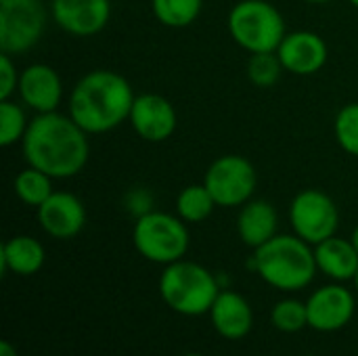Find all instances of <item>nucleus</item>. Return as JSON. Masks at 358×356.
<instances>
[{"label":"nucleus","instance_id":"obj_1","mask_svg":"<svg viewBox=\"0 0 358 356\" xmlns=\"http://www.w3.org/2000/svg\"><path fill=\"white\" fill-rule=\"evenodd\" d=\"M27 166L57 178H71L80 174L90 155L88 132L82 130L67 113L50 111L38 113L21 141Z\"/></svg>","mask_w":358,"mask_h":356},{"label":"nucleus","instance_id":"obj_2","mask_svg":"<svg viewBox=\"0 0 358 356\" xmlns=\"http://www.w3.org/2000/svg\"><path fill=\"white\" fill-rule=\"evenodd\" d=\"M134 99L124 76L111 69H92L76 82L69 94V115L88 134H103L130 118Z\"/></svg>","mask_w":358,"mask_h":356},{"label":"nucleus","instance_id":"obj_3","mask_svg":"<svg viewBox=\"0 0 358 356\" xmlns=\"http://www.w3.org/2000/svg\"><path fill=\"white\" fill-rule=\"evenodd\" d=\"M252 269L275 290L300 292L308 287L319 271L310 243L294 235H275L254 250Z\"/></svg>","mask_w":358,"mask_h":356},{"label":"nucleus","instance_id":"obj_4","mask_svg":"<svg viewBox=\"0 0 358 356\" xmlns=\"http://www.w3.org/2000/svg\"><path fill=\"white\" fill-rule=\"evenodd\" d=\"M220 287L216 277L201 264L178 260L164 269L159 277V296L178 315L199 317L210 313Z\"/></svg>","mask_w":358,"mask_h":356},{"label":"nucleus","instance_id":"obj_5","mask_svg":"<svg viewBox=\"0 0 358 356\" xmlns=\"http://www.w3.org/2000/svg\"><path fill=\"white\" fill-rule=\"evenodd\" d=\"M231 38L250 55L275 52L287 34L285 19L268 0H241L227 17Z\"/></svg>","mask_w":358,"mask_h":356},{"label":"nucleus","instance_id":"obj_6","mask_svg":"<svg viewBox=\"0 0 358 356\" xmlns=\"http://www.w3.org/2000/svg\"><path fill=\"white\" fill-rule=\"evenodd\" d=\"M132 241L136 252L155 264H172L185 258L189 250V229L187 222L176 214L166 212H147L145 216L136 218Z\"/></svg>","mask_w":358,"mask_h":356},{"label":"nucleus","instance_id":"obj_7","mask_svg":"<svg viewBox=\"0 0 358 356\" xmlns=\"http://www.w3.org/2000/svg\"><path fill=\"white\" fill-rule=\"evenodd\" d=\"M46 27L42 0H0V50L23 55L34 48Z\"/></svg>","mask_w":358,"mask_h":356},{"label":"nucleus","instance_id":"obj_8","mask_svg":"<svg viewBox=\"0 0 358 356\" xmlns=\"http://www.w3.org/2000/svg\"><path fill=\"white\" fill-rule=\"evenodd\" d=\"M256 168L243 155H222L206 172L203 185L218 208H241L256 191Z\"/></svg>","mask_w":358,"mask_h":356},{"label":"nucleus","instance_id":"obj_9","mask_svg":"<svg viewBox=\"0 0 358 356\" xmlns=\"http://www.w3.org/2000/svg\"><path fill=\"white\" fill-rule=\"evenodd\" d=\"M289 222L300 239L310 245H319L336 235L340 227V212L327 193L319 189H306L294 197L289 206Z\"/></svg>","mask_w":358,"mask_h":356},{"label":"nucleus","instance_id":"obj_10","mask_svg":"<svg viewBox=\"0 0 358 356\" xmlns=\"http://www.w3.org/2000/svg\"><path fill=\"white\" fill-rule=\"evenodd\" d=\"M355 308L357 302L348 287L340 285L338 281L331 285H323L306 300L308 327L323 334L340 332L352 321Z\"/></svg>","mask_w":358,"mask_h":356},{"label":"nucleus","instance_id":"obj_11","mask_svg":"<svg viewBox=\"0 0 358 356\" xmlns=\"http://www.w3.org/2000/svg\"><path fill=\"white\" fill-rule=\"evenodd\" d=\"M128 122L143 141L162 143L174 134L178 118L174 105L166 97L147 92L134 99Z\"/></svg>","mask_w":358,"mask_h":356},{"label":"nucleus","instance_id":"obj_12","mask_svg":"<svg viewBox=\"0 0 358 356\" xmlns=\"http://www.w3.org/2000/svg\"><path fill=\"white\" fill-rule=\"evenodd\" d=\"M50 15L55 23L78 38H88L105 29L111 19L109 0H52Z\"/></svg>","mask_w":358,"mask_h":356},{"label":"nucleus","instance_id":"obj_13","mask_svg":"<svg viewBox=\"0 0 358 356\" xmlns=\"http://www.w3.org/2000/svg\"><path fill=\"white\" fill-rule=\"evenodd\" d=\"M277 55L285 71L294 76H313L325 67L329 50L319 34L300 29L285 34L277 48Z\"/></svg>","mask_w":358,"mask_h":356},{"label":"nucleus","instance_id":"obj_14","mask_svg":"<svg viewBox=\"0 0 358 356\" xmlns=\"http://www.w3.org/2000/svg\"><path fill=\"white\" fill-rule=\"evenodd\" d=\"M38 222L55 239H73L86 225V208L78 195L55 191L38 208Z\"/></svg>","mask_w":358,"mask_h":356},{"label":"nucleus","instance_id":"obj_15","mask_svg":"<svg viewBox=\"0 0 358 356\" xmlns=\"http://www.w3.org/2000/svg\"><path fill=\"white\" fill-rule=\"evenodd\" d=\"M17 92L25 107L36 113H50L57 111L63 101V82L50 65L34 63L21 71Z\"/></svg>","mask_w":358,"mask_h":356},{"label":"nucleus","instance_id":"obj_16","mask_svg":"<svg viewBox=\"0 0 358 356\" xmlns=\"http://www.w3.org/2000/svg\"><path fill=\"white\" fill-rule=\"evenodd\" d=\"M214 329L227 340H243L254 327L250 302L237 292H220L210 308Z\"/></svg>","mask_w":358,"mask_h":356},{"label":"nucleus","instance_id":"obj_17","mask_svg":"<svg viewBox=\"0 0 358 356\" xmlns=\"http://www.w3.org/2000/svg\"><path fill=\"white\" fill-rule=\"evenodd\" d=\"M277 229H279V214L271 201L250 199L248 204L241 206L237 216V233L248 248L258 250L260 245H264L277 235Z\"/></svg>","mask_w":358,"mask_h":356},{"label":"nucleus","instance_id":"obj_18","mask_svg":"<svg viewBox=\"0 0 358 356\" xmlns=\"http://www.w3.org/2000/svg\"><path fill=\"white\" fill-rule=\"evenodd\" d=\"M315 260L319 271L338 283L355 279L358 271V252L352 241L338 235L315 245Z\"/></svg>","mask_w":358,"mask_h":356},{"label":"nucleus","instance_id":"obj_19","mask_svg":"<svg viewBox=\"0 0 358 356\" xmlns=\"http://www.w3.org/2000/svg\"><path fill=\"white\" fill-rule=\"evenodd\" d=\"M44 260H46V252H44L42 243L29 235L10 237L0 250L2 273L10 271L21 277L36 275L44 266Z\"/></svg>","mask_w":358,"mask_h":356},{"label":"nucleus","instance_id":"obj_20","mask_svg":"<svg viewBox=\"0 0 358 356\" xmlns=\"http://www.w3.org/2000/svg\"><path fill=\"white\" fill-rule=\"evenodd\" d=\"M52 176H48L46 172L27 166L25 170H21L15 176V195L29 208H40L55 191H52Z\"/></svg>","mask_w":358,"mask_h":356},{"label":"nucleus","instance_id":"obj_21","mask_svg":"<svg viewBox=\"0 0 358 356\" xmlns=\"http://www.w3.org/2000/svg\"><path fill=\"white\" fill-rule=\"evenodd\" d=\"M216 201L206 185H189L176 197V214L191 225L203 222L212 216Z\"/></svg>","mask_w":358,"mask_h":356},{"label":"nucleus","instance_id":"obj_22","mask_svg":"<svg viewBox=\"0 0 358 356\" xmlns=\"http://www.w3.org/2000/svg\"><path fill=\"white\" fill-rule=\"evenodd\" d=\"M155 19L166 27H187L191 25L201 8L203 0H151Z\"/></svg>","mask_w":358,"mask_h":356},{"label":"nucleus","instance_id":"obj_23","mask_svg":"<svg viewBox=\"0 0 358 356\" xmlns=\"http://www.w3.org/2000/svg\"><path fill=\"white\" fill-rule=\"evenodd\" d=\"M283 73V63L275 52H254L248 61V78L258 88H271L279 82Z\"/></svg>","mask_w":358,"mask_h":356},{"label":"nucleus","instance_id":"obj_24","mask_svg":"<svg viewBox=\"0 0 358 356\" xmlns=\"http://www.w3.org/2000/svg\"><path fill=\"white\" fill-rule=\"evenodd\" d=\"M27 118L21 105L8 101H0V145L10 147L15 143H21L27 132Z\"/></svg>","mask_w":358,"mask_h":356},{"label":"nucleus","instance_id":"obj_25","mask_svg":"<svg viewBox=\"0 0 358 356\" xmlns=\"http://www.w3.org/2000/svg\"><path fill=\"white\" fill-rule=\"evenodd\" d=\"M271 321L275 325V329L283 332V334H298L308 325V311H306V302L287 298L275 304L273 313H271Z\"/></svg>","mask_w":358,"mask_h":356},{"label":"nucleus","instance_id":"obj_26","mask_svg":"<svg viewBox=\"0 0 358 356\" xmlns=\"http://www.w3.org/2000/svg\"><path fill=\"white\" fill-rule=\"evenodd\" d=\"M334 130L338 145L346 153L358 157V103H348L338 111Z\"/></svg>","mask_w":358,"mask_h":356},{"label":"nucleus","instance_id":"obj_27","mask_svg":"<svg viewBox=\"0 0 358 356\" xmlns=\"http://www.w3.org/2000/svg\"><path fill=\"white\" fill-rule=\"evenodd\" d=\"M19 76L13 63V55H0V101H8L19 88Z\"/></svg>","mask_w":358,"mask_h":356},{"label":"nucleus","instance_id":"obj_28","mask_svg":"<svg viewBox=\"0 0 358 356\" xmlns=\"http://www.w3.org/2000/svg\"><path fill=\"white\" fill-rule=\"evenodd\" d=\"M124 206H126V210H128L132 216L141 218V216H145L147 212H151L153 197H151V193L145 191V189H132V191L126 195Z\"/></svg>","mask_w":358,"mask_h":356},{"label":"nucleus","instance_id":"obj_29","mask_svg":"<svg viewBox=\"0 0 358 356\" xmlns=\"http://www.w3.org/2000/svg\"><path fill=\"white\" fill-rule=\"evenodd\" d=\"M0 356H19V353H17V348L10 342L2 340L0 342Z\"/></svg>","mask_w":358,"mask_h":356},{"label":"nucleus","instance_id":"obj_30","mask_svg":"<svg viewBox=\"0 0 358 356\" xmlns=\"http://www.w3.org/2000/svg\"><path fill=\"white\" fill-rule=\"evenodd\" d=\"M350 241H352V245H355V250L358 252V227L352 231V237H350Z\"/></svg>","mask_w":358,"mask_h":356},{"label":"nucleus","instance_id":"obj_31","mask_svg":"<svg viewBox=\"0 0 358 356\" xmlns=\"http://www.w3.org/2000/svg\"><path fill=\"white\" fill-rule=\"evenodd\" d=\"M302 2H308V4H327L331 0H302Z\"/></svg>","mask_w":358,"mask_h":356},{"label":"nucleus","instance_id":"obj_32","mask_svg":"<svg viewBox=\"0 0 358 356\" xmlns=\"http://www.w3.org/2000/svg\"><path fill=\"white\" fill-rule=\"evenodd\" d=\"M355 285H357V292H358V271H357V275H355Z\"/></svg>","mask_w":358,"mask_h":356},{"label":"nucleus","instance_id":"obj_33","mask_svg":"<svg viewBox=\"0 0 358 356\" xmlns=\"http://www.w3.org/2000/svg\"><path fill=\"white\" fill-rule=\"evenodd\" d=\"M348 2H350L352 6H357V8H358V0H348Z\"/></svg>","mask_w":358,"mask_h":356},{"label":"nucleus","instance_id":"obj_34","mask_svg":"<svg viewBox=\"0 0 358 356\" xmlns=\"http://www.w3.org/2000/svg\"><path fill=\"white\" fill-rule=\"evenodd\" d=\"M185 356H203V355H197V353H189V355H185Z\"/></svg>","mask_w":358,"mask_h":356},{"label":"nucleus","instance_id":"obj_35","mask_svg":"<svg viewBox=\"0 0 358 356\" xmlns=\"http://www.w3.org/2000/svg\"><path fill=\"white\" fill-rule=\"evenodd\" d=\"M306 356H315V355H306Z\"/></svg>","mask_w":358,"mask_h":356}]
</instances>
